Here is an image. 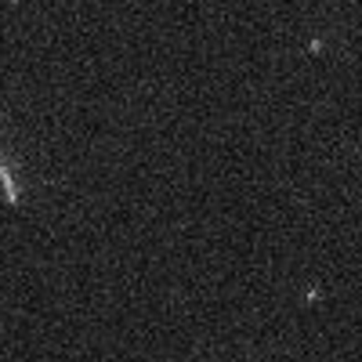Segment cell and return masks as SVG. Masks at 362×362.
<instances>
[{"label": "cell", "instance_id": "cell-1", "mask_svg": "<svg viewBox=\"0 0 362 362\" xmlns=\"http://www.w3.org/2000/svg\"><path fill=\"white\" fill-rule=\"evenodd\" d=\"M0 185H4V192H8V203H18V189H15V181H11L4 163H0Z\"/></svg>", "mask_w": 362, "mask_h": 362}]
</instances>
